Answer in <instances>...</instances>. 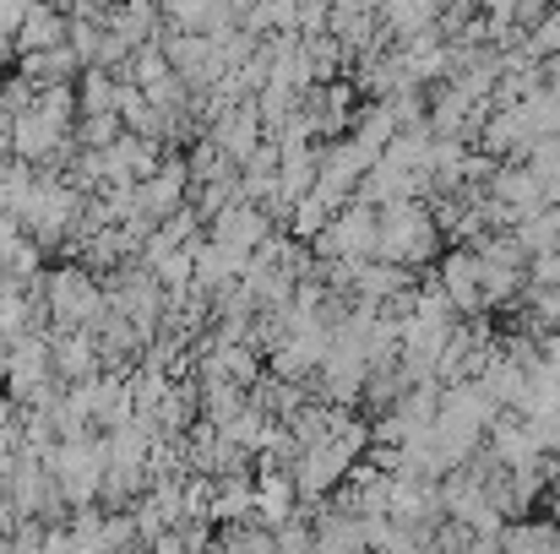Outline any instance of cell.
I'll use <instances>...</instances> for the list:
<instances>
[{"instance_id":"29","label":"cell","mask_w":560,"mask_h":554,"mask_svg":"<svg viewBox=\"0 0 560 554\" xmlns=\"http://www.w3.org/2000/svg\"><path fill=\"white\" fill-rule=\"evenodd\" d=\"M49 5H55V11H66V16H71V0H49Z\"/></svg>"},{"instance_id":"9","label":"cell","mask_w":560,"mask_h":554,"mask_svg":"<svg viewBox=\"0 0 560 554\" xmlns=\"http://www.w3.org/2000/svg\"><path fill=\"white\" fill-rule=\"evenodd\" d=\"M49 338V365H55V380L60 386H77V380H93V375H104V359H98V349H93V332L88 327H55V332H44Z\"/></svg>"},{"instance_id":"3","label":"cell","mask_w":560,"mask_h":554,"mask_svg":"<svg viewBox=\"0 0 560 554\" xmlns=\"http://www.w3.org/2000/svg\"><path fill=\"white\" fill-rule=\"evenodd\" d=\"M44 468H49V484L55 495L77 511V506H93V495L104 490V440L93 435H71V440H55L44 451Z\"/></svg>"},{"instance_id":"24","label":"cell","mask_w":560,"mask_h":554,"mask_svg":"<svg viewBox=\"0 0 560 554\" xmlns=\"http://www.w3.org/2000/svg\"><path fill=\"white\" fill-rule=\"evenodd\" d=\"M523 278H528V288H560V250H545V256H528Z\"/></svg>"},{"instance_id":"12","label":"cell","mask_w":560,"mask_h":554,"mask_svg":"<svg viewBox=\"0 0 560 554\" xmlns=\"http://www.w3.org/2000/svg\"><path fill=\"white\" fill-rule=\"evenodd\" d=\"M170 33H201V38H218L234 27V0H159Z\"/></svg>"},{"instance_id":"1","label":"cell","mask_w":560,"mask_h":554,"mask_svg":"<svg viewBox=\"0 0 560 554\" xmlns=\"http://www.w3.org/2000/svg\"><path fill=\"white\" fill-rule=\"evenodd\" d=\"M441 250V228L430 217L424 201H392V207H375V256L392 261V267H424L435 261Z\"/></svg>"},{"instance_id":"21","label":"cell","mask_w":560,"mask_h":554,"mask_svg":"<svg viewBox=\"0 0 560 554\" xmlns=\"http://www.w3.org/2000/svg\"><path fill=\"white\" fill-rule=\"evenodd\" d=\"M212 554H272V528L229 522V528H223V539L212 544Z\"/></svg>"},{"instance_id":"4","label":"cell","mask_w":560,"mask_h":554,"mask_svg":"<svg viewBox=\"0 0 560 554\" xmlns=\"http://www.w3.org/2000/svg\"><path fill=\"white\" fill-rule=\"evenodd\" d=\"M38 305H44V316L55 321V327H93L98 316H104V305H109V294L98 288V278L88 272V267H55V272H44V283H38Z\"/></svg>"},{"instance_id":"13","label":"cell","mask_w":560,"mask_h":554,"mask_svg":"<svg viewBox=\"0 0 560 554\" xmlns=\"http://www.w3.org/2000/svg\"><path fill=\"white\" fill-rule=\"evenodd\" d=\"M311 554H371L365 550V517L343 506H322L311 522Z\"/></svg>"},{"instance_id":"8","label":"cell","mask_w":560,"mask_h":554,"mask_svg":"<svg viewBox=\"0 0 560 554\" xmlns=\"http://www.w3.org/2000/svg\"><path fill=\"white\" fill-rule=\"evenodd\" d=\"M186 190H190L186 158H164L148 180H137V217L164 223L170 212H180V207H186Z\"/></svg>"},{"instance_id":"22","label":"cell","mask_w":560,"mask_h":554,"mask_svg":"<svg viewBox=\"0 0 560 554\" xmlns=\"http://www.w3.org/2000/svg\"><path fill=\"white\" fill-rule=\"evenodd\" d=\"M332 212H338V207H327V201L311 190V196H300V201L289 207V217H283V223H289V234H300V239H316V234L327 228V217H332Z\"/></svg>"},{"instance_id":"16","label":"cell","mask_w":560,"mask_h":554,"mask_svg":"<svg viewBox=\"0 0 560 554\" xmlns=\"http://www.w3.org/2000/svg\"><path fill=\"white\" fill-rule=\"evenodd\" d=\"M256 511V479L250 473H223L212 479V500H207V522H245Z\"/></svg>"},{"instance_id":"2","label":"cell","mask_w":560,"mask_h":554,"mask_svg":"<svg viewBox=\"0 0 560 554\" xmlns=\"http://www.w3.org/2000/svg\"><path fill=\"white\" fill-rule=\"evenodd\" d=\"M371 446V429L365 424H343V429H332L327 440H316V446H300V462H294V490H300V500H322L327 490H338L343 479H349V468L360 462V451Z\"/></svg>"},{"instance_id":"23","label":"cell","mask_w":560,"mask_h":554,"mask_svg":"<svg viewBox=\"0 0 560 554\" xmlns=\"http://www.w3.org/2000/svg\"><path fill=\"white\" fill-rule=\"evenodd\" d=\"M120 131H126V126H120V115H82V120H77V131H71V142H77V148H88V153H98V148H109Z\"/></svg>"},{"instance_id":"17","label":"cell","mask_w":560,"mask_h":554,"mask_svg":"<svg viewBox=\"0 0 560 554\" xmlns=\"http://www.w3.org/2000/svg\"><path fill=\"white\" fill-rule=\"evenodd\" d=\"M82 76V60L71 55V44H55L44 55H22V82L38 93V87H71Z\"/></svg>"},{"instance_id":"7","label":"cell","mask_w":560,"mask_h":554,"mask_svg":"<svg viewBox=\"0 0 560 554\" xmlns=\"http://www.w3.org/2000/svg\"><path fill=\"white\" fill-rule=\"evenodd\" d=\"M207 239H212V245H223V250L256 256V250L272 239V217H267L256 201H229L218 217H207Z\"/></svg>"},{"instance_id":"10","label":"cell","mask_w":560,"mask_h":554,"mask_svg":"<svg viewBox=\"0 0 560 554\" xmlns=\"http://www.w3.org/2000/svg\"><path fill=\"white\" fill-rule=\"evenodd\" d=\"M534 142H539V137H534L523 104H490V115H485V126H479L485 158H523Z\"/></svg>"},{"instance_id":"15","label":"cell","mask_w":560,"mask_h":554,"mask_svg":"<svg viewBox=\"0 0 560 554\" xmlns=\"http://www.w3.org/2000/svg\"><path fill=\"white\" fill-rule=\"evenodd\" d=\"M104 27H109L126 49H137V44H153V38H159L164 11H159V0H115V11L104 16Z\"/></svg>"},{"instance_id":"28","label":"cell","mask_w":560,"mask_h":554,"mask_svg":"<svg viewBox=\"0 0 560 554\" xmlns=\"http://www.w3.org/2000/svg\"><path fill=\"white\" fill-rule=\"evenodd\" d=\"M550 495H556V511H560V462H556V473H550Z\"/></svg>"},{"instance_id":"5","label":"cell","mask_w":560,"mask_h":554,"mask_svg":"<svg viewBox=\"0 0 560 554\" xmlns=\"http://www.w3.org/2000/svg\"><path fill=\"white\" fill-rule=\"evenodd\" d=\"M311 250H316L322 261H371L375 256V207L343 201V207L327 217V228L311 239Z\"/></svg>"},{"instance_id":"25","label":"cell","mask_w":560,"mask_h":554,"mask_svg":"<svg viewBox=\"0 0 560 554\" xmlns=\"http://www.w3.org/2000/svg\"><path fill=\"white\" fill-rule=\"evenodd\" d=\"M33 5H38V0H0V33H16Z\"/></svg>"},{"instance_id":"6","label":"cell","mask_w":560,"mask_h":554,"mask_svg":"<svg viewBox=\"0 0 560 554\" xmlns=\"http://www.w3.org/2000/svg\"><path fill=\"white\" fill-rule=\"evenodd\" d=\"M164 44V60H170V71L186 82L190 93H212L218 82H223V60H218V44L212 38H201V33H164L159 38Z\"/></svg>"},{"instance_id":"27","label":"cell","mask_w":560,"mask_h":554,"mask_svg":"<svg viewBox=\"0 0 560 554\" xmlns=\"http://www.w3.org/2000/svg\"><path fill=\"white\" fill-rule=\"evenodd\" d=\"M545 87H550V93H560V55H556V60H545Z\"/></svg>"},{"instance_id":"19","label":"cell","mask_w":560,"mask_h":554,"mask_svg":"<svg viewBox=\"0 0 560 554\" xmlns=\"http://www.w3.org/2000/svg\"><path fill=\"white\" fill-rule=\"evenodd\" d=\"M349 137H354L365 153H375V158H381V148L397 137V120H392L386 98H371V104H360V109H354V120H349Z\"/></svg>"},{"instance_id":"26","label":"cell","mask_w":560,"mask_h":554,"mask_svg":"<svg viewBox=\"0 0 560 554\" xmlns=\"http://www.w3.org/2000/svg\"><path fill=\"white\" fill-rule=\"evenodd\" d=\"M115 11V0H71V16H93V22H104Z\"/></svg>"},{"instance_id":"11","label":"cell","mask_w":560,"mask_h":554,"mask_svg":"<svg viewBox=\"0 0 560 554\" xmlns=\"http://www.w3.org/2000/svg\"><path fill=\"white\" fill-rule=\"evenodd\" d=\"M435 288L452 299V310L457 316H479L485 310V294H479V250H452V256H441V267H435Z\"/></svg>"},{"instance_id":"18","label":"cell","mask_w":560,"mask_h":554,"mask_svg":"<svg viewBox=\"0 0 560 554\" xmlns=\"http://www.w3.org/2000/svg\"><path fill=\"white\" fill-rule=\"evenodd\" d=\"M300 511V490H294V473H278V468H261L256 479V517L267 528H283L289 517Z\"/></svg>"},{"instance_id":"20","label":"cell","mask_w":560,"mask_h":554,"mask_svg":"<svg viewBox=\"0 0 560 554\" xmlns=\"http://www.w3.org/2000/svg\"><path fill=\"white\" fill-rule=\"evenodd\" d=\"M71 87H77V115H115V87H120V76L88 66Z\"/></svg>"},{"instance_id":"14","label":"cell","mask_w":560,"mask_h":554,"mask_svg":"<svg viewBox=\"0 0 560 554\" xmlns=\"http://www.w3.org/2000/svg\"><path fill=\"white\" fill-rule=\"evenodd\" d=\"M66 27H71V16L55 11L49 0H38V5L22 16V27L11 33V49H16V55H44V49L66 44Z\"/></svg>"}]
</instances>
